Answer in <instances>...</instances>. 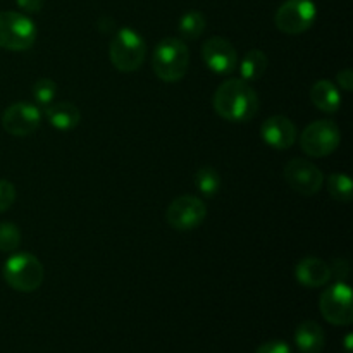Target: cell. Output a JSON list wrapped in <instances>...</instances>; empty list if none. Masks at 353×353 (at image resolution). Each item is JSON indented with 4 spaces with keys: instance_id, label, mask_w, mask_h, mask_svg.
Returning <instances> with one entry per match:
<instances>
[{
    "instance_id": "5bb4252c",
    "label": "cell",
    "mask_w": 353,
    "mask_h": 353,
    "mask_svg": "<svg viewBox=\"0 0 353 353\" xmlns=\"http://www.w3.org/2000/svg\"><path fill=\"white\" fill-rule=\"evenodd\" d=\"M295 278L305 288H321L330 283L331 265L319 257H305L296 264Z\"/></svg>"
},
{
    "instance_id": "603a6c76",
    "label": "cell",
    "mask_w": 353,
    "mask_h": 353,
    "mask_svg": "<svg viewBox=\"0 0 353 353\" xmlns=\"http://www.w3.org/2000/svg\"><path fill=\"white\" fill-rule=\"evenodd\" d=\"M21 245V231L12 223H0V252H14Z\"/></svg>"
},
{
    "instance_id": "cb8c5ba5",
    "label": "cell",
    "mask_w": 353,
    "mask_h": 353,
    "mask_svg": "<svg viewBox=\"0 0 353 353\" xmlns=\"http://www.w3.org/2000/svg\"><path fill=\"white\" fill-rule=\"evenodd\" d=\"M16 200V186L7 179H0V212H6Z\"/></svg>"
},
{
    "instance_id": "d6986e66",
    "label": "cell",
    "mask_w": 353,
    "mask_h": 353,
    "mask_svg": "<svg viewBox=\"0 0 353 353\" xmlns=\"http://www.w3.org/2000/svg\"><path fill=\"white\" fill-rule=\"evenodd\" d=\"M205 16L199 10H188L179 19V34L186 40H196L205 31Z\"/></svg>"
},
{
    "instance_id": "4316f807",
    "label": "cell",
    "mask_w": 353,
    "mask_h": 353,
    "mask_svg": "<svg viewBox=\"0 0 353 353\" xmlns=\"http://www.w3.org/2000/svg\"><path fill=\"white\" fill-rule=\"evenodd\" d=\"M336 81L345 92H352L353 90V71L350 68L347 69H341L340 72L336 74Z\"/></svg>"
},
{
    "instance_id": "6da1fadb",
    "label": "cell",
    "mask_w": 353,
    "mask_h": 353,
    "mask_svg": "<svg viewBox=\"0 0 353 353\" xmlns=\"http://www.w3.org/2000/svg\"><path fill=\"white\" fill-rule=\"evenodd\" d=\"M217 116L230 123H248L259 112V97L243 79H226L212 99Z\"/></svg>"
},
{
    "instance_id": "3957f363",
    "label": "cell",
    "mask_w": 353,
    "mask_h": 353,
    "mask_svg": "<svg viewBox=\"0 0 353 353\" xmlns=\"http://www.w3.org/2000/svg\"><path fill=\"white\" fill-rule=\"evenodd\" d=\"M109 55L117 71L134 72L143 65L147 45L141 34L133 28H121L110 41Z\"/></svg>"
},
{
    "instance_id": "2e32d148",
    "label": "cell",
    "mask_w": 353,
    "mask_h": 353,
    "mask_svg": "<svg viewBox=\"0 0 353 353\" xmlns=\"http://www.w3.org/2000/svg\"><path fill=\"white\" fill-rule=\"evenodd\" d=\"M45 116L47 121L55 128V130L61 131H69L72 128H76L81 121V112H79L78 107L71 102H59V103H50V105L45 107Z\"/></svg>"
},
{
    "instance_id": "8fae6325",
    "label": "cell",
    "mask_w": 353,
    "mask_h": 353,
    "mask_svg": "<svg viewBox=\"0 0 353 353\" xmlns=\"http://www.w3.org/2000/svg\"><path fill=\"white\" fill-rule=\"evenodd\" d=\"M41 112L34 103L16 102L6 109L2 126L12 137H30L40 128Z\"/></svg>"
},
{
    "instance_id": "d4e9b609",
    "label": "cell",
    "mask_w": 353,
    "mask_h": 353,
    "mask_svg": "<svg viewBox=\"0 0 353 353\" xmlns=\"http://www.w3.org/2000/svg\"><path fill=\"white\" fill-rule=\"evenodd\" d=\"M255 353H292V348H290L288 343H285V341L272 340L262 343L261 347L255 350Z\"/></svg>"
},
{
    "instance_id": "7a4b0ae2",
    "label": "cell",
    "mask_w": 353,
    "mask_h": 353,
    "mask_svg": "<svg viewBox=\"0 0 353 353\" xmlns=\"http://www.w3.org/2000/svg\"><path fill=\"white\" fill-rule=\"evenodd\" d=\"M190 65V50L179 38L161 40L152 55V69L164 83H178L185 78Z\"/></svg>"
},
{
    "instance_id": "ac0fdd59",
    "label": "cell",
    "mask_w": 353,
    "mask_h": 353,
    "mask_svg": "<svg viewBox=\"0 0 353 353\" xmlns=\"http://www.w3.org/2000/svg\"><path fill=\"white\" fill-rule=\"evenodd\" d=\"M268 55L259 48H252L245 54L243 61L240 64V74L243 81H257L264 76L268 69Z\"/></svg>"
},
{
    "instance_id": "484cf974",
    "label": "cell",
    "mask_w": 353,
    "mask_h": 353,
    "mask_svg": "<svg viewBox=\"0 0 353 353\" xmlns=\"http://www.w3.org/2000/svg\"><path fill=\"white\" fill-rule=\"evenodd\" d=\"M17 7L28 14H37L43 9L45 0H16Z\"/></svg>"
},
{
    "instance_id": "44dd1931",
    "label": "cell",
    "mask_w": 353,
    "mask_h": 353,
    "mask_svg": "<svg viewBox=\"0 0 353 353\" xmlns=\"http://www.w3.org/2000/svg\"><path fill=\"white\" fill-rule=\"evenodd\" d=\"M195 186L202 195L214 196L221 190V176L214 168H200L195 174Z\"/></svg>"
},
{
    "instance_id": "ba28073f",
    "label": "cell",
    "mask_w": 353,
    "mask_h": 353,
    "mask_svg": "<svg viewBox=\"0 0 353 353\" xmlns=\"http://www.w3.org/2000/svg\"><path fill=\"white\" fill-rule=\"evenodd\" d=\"M317 7L314 0H286L276 10L274 23L281 33L300 34L314 26Z\"/></svg>"
},
{
    "instance_id": "ffe728a7",
    "label": "cell",
    "mask_w": 353,
    "mask_h": 353,
    "mask_svg": "<svg viewBox=\"0 0 353 353\" xmlns=\"http://www.w3.org/2000/svg\"><path fill=\"white\" fill-rule=\"evenodd\" d=\"M327 192L336 202L348 203L353 196V183L345 172H333L327 178Z\"/></svg>"
},
{
    "instance_id": "7c38bea8",
    "label": "cell",
    "mask_w": 353,
    "mask_h": 353,
    "mask_svg": "<svg viewBox=\"0 0 353 353\" xmlns=\"http://www.w3.org/2000/svg\"><path fill=\"white\" fill-rule=\"evenodd\" d=\"M202 59L207 68L216 74H231L238 65L236 48L223 37H212L203 41Z\"/></svg>"
},
{
    "instance_id": "30bf717a",
    "label": "cell",
    "mask_w": 353,
    "mask_h": 353,
    "mask_svg": "<svg viewBox=\"0 0 353 353\" xmlns=\"http://www.w3.org/2000/svg\"><path fill=\"white\" fill-rule=\"evenodd\" d=\"M283 176H285V181L288 183L290 188L303 196L316 195L324 185L323 171L305 159H292L285 165Z\"/></svg>"
},
{
    "instance_id": "277c9868",
    "label": "cell",
    "mask_w": 353,
    "mask_h": 353,
    "mask_svg": "<svg viewBox=\"0 0 353 353\" xmlns=\"http://www.w3.org/2000/svg\"><path fill=\"white\" fill-rule=\"evenodd\" d=\"M2 274L7 285L21 293L37 292L45 278L41 262L34 255L26 254V252L7 259Z\"/></svg>"
},
{
    "instance_id": "52a82bcc",
    "label": "cell",
    "mask_w": 353,
    "mask_h": 353,
    "mask_svg": "<svg viewBox=\"0 0 353 353\" xmlns=\"http://www.w3.org/2000/svg\"><path fill=\"white\" fill-rule=\"evenodd\" d=\"M319 309L324 319L333 326H350L353 323V295L345 281L327 286L319 300Z\"/></svg>"
},
{
    "instance_id": "8992f818",
    "label": "cell",
    "mask_w": 353,
    "mask_h": 353,
    "mask_svg": "<svg viewBox=\"0 0 353 353\" xmlns=\"http://www.w3.org/2000/svg\"><path fill=\"white\" fill-rule=\"evenodd\" d=\"M341 143V131L331 119H319L309 124L300 134V147L310 157H327Z\"/></svg>"
},
{
    "instance_id": "e0dca14e",
    "label": "cell",
    "mask_w": 353,
    "mask_h": 353,
    "mask_svg": "<svg viewBox=\"0 0 353 353\" xmlns=\"http://www.w3.org/2000/svg\"><path fill=\"white\" fill-rule=\"evenodd\" d=\"M310 100L319 110L326 114H334L341 107L340 90L327 79H319L316 85L310 88Z\"/></svg>"
},
{
    "instance_id": "7402d4cb",
    "label": "cell",
    "mask_w": 353,
    "mask_h": 353,
    "mask_svg": "<svg viewBox=\"0 0 353 353\" xmlns=\"http://www.w3.org/2000/svg\"><path fill=\"white\" fill-rule=\"evenodd\" d=\"M31 92H33L34 100H37L41 107H47L50 105V103H54L55 95H57V85H55L54 79L41 78L34 83Z\"/></svg>"
},
{
    "instance_id": "4fadbf2b",
    "label": "cell",
    "mask_w": 353,
    "mask_h": 353,
    "mask_svg": "<svg viewBox=\"0 0 353 353\" xmlns=\"http://www.w3.org/2000/svg\"><path fill=\"white\" fill-rule=\"evenodd\" d=\"M262 140L274 150H288L296 141V128L286 116H272L261 128Z\"/></svg>"
},
{
    "instance_id": "9c48e42d",
    "label": "cell",
    "mask_w": 353,
    "mask_h": 353,
    "mask_svg": "<svg viewBox=\"0 0 353 353\" xmlns=\"http://www.w3.org/2000/svg\"><path fill=\"white\" fill-rule=\"evenodd\" d=\"M207 217V207L199 196L193 195H181L171 202L165 212V219L168 224L176 231H186L195 230L196 226L205 221Z\"/></svg>"
},
{
    "instance_id": "5b68a950",
    "label": "cell",
    "mask_w": 353,
    "mask_h": 353,
    "mask_svg": "<svg viewBox=\"0 0 353 353\" xmlns=\"http://www.w3.org/2000/svg\"><path fill=\"white\" fill-rule=\"evenodd\" d=\"M37 26L28 16L14 10L0 12V48L10 52L28 50L37 41Z\"/></svg>"
},
{
    "instance_id": "9a60e30c",
    "label": "cell",
    "mask_w": 353,
    "mask_h": 353,
    "mask_svg": "<svg viewBox=\"0 0 353 353\" xmlns=\"http://www.w3.org/2000/svg\"><path fill=\"white\" fill-rule=\"evenodd\" d=\"M295 343L302 353H321L326 345V334L317 323L303 321L295 331Z\"/></svg>"
}]
</instances>
